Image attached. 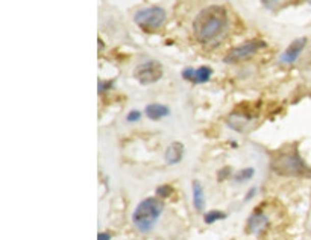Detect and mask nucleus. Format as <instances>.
<instances>
[{
	"label": "nucleus",
	"mask_w": 311,
	"mask_h": 240,
	"mask_svg": "<svg viewBox=\"0 0 311 240\" xmlns=\"http://www.w3.org/2000/svg\"><path fill=\"white\" fill-rule=\"evenodd\" d=\"M228 28V12L223 6L211 5L202 9L193 21L194 38L202 44L216 41Z\"/></svg>",
	"instance_id": "nucleus-1"
},
{
	"label": "nucleus",
	"mask_w": 311,
	"mask_h": 240,
	"mask_svg": "<svg viewBox=\"0 0 311 240\" xmlns=\"http://www.w3.org/2000/svg\"><path fill=\"white\" fill-rule=\"evenodd\" d=\"M163 210H164V204L160 198L143 199L137 205V208L132 214V222H134L135 228L141 233L152 231L153 227L157 225Z\"/></svg>",
	"instance_id": "nucleus-2"
},
{
	"label": "nucleus",
	"mask_w": 311,
	"mask_h": 240,
	"mask_svg": "<svg viewBox=\"0 0 311 240\" xmlns=\"http://www.w3.org/2000/svg\"><path fill=\"white\" fill-rule=\"evenodd\" d=\"M272 169L282 177H311V169L296 151L278 154L272 160Z\"/></svg>",
	"instance_id": "nucleus-3"
},
{
	"label": "nucleus",
	"mask_w": 311,
	"mask_h": 240,
	"mask_svg": "<svg viewBox=\"0 0 311 240\" xmlns=\"http://www.w3.org/2000/svg\"><path fill=\"white\" fill-rule=\"evenodd\" d=\"M167 18L166 11L161 6H149L135 12L134 20L143 31H157L160 29Z\"/></svg>",
	"instance_id": "nucleus-4"
},
{
	"label": "nucleus",
	"mask_w": 311,
	"mask_h": 240,
	"mask_svg": "<svg viewBox=\"0 0 311 240\" xmlns=\"http://www.w3.org/2000/svg\"><path fill=\"white\" fill-rule=\"evenodd\" d=\"M266 46H267V44H266V41H263V40H249L246 43L239 44L237 47L231 49V51L226 54V57H225V60L223 61H225L226 64H236V62H240V61L249 60L252 55H255L258 51L264 49Z\"/></svg>",
	"instance_id": "nucleus-5"
},
{
	"label": "nucleus",
	"mask_w": 311,
	"mask_h": 240,
	"mask_svg": "<svg viewBox=\"0 0 311 240\" xmlns=\"http://www.w3.org/2000/svg\"><path fill=\"white\" fill-rule=\"evenodd\" d=\"M163 65L158 61H146L134 70V78L143 84V85H150L158 82L163 78Z\"/></svg>",
	"instance_id": "nucleus-6"
},
{
	"label": "nucleus",
	"mask_w": 311,
	"mask_h": 240,
	"mask_svg": "<svg viewBox=\"0 0 311 240\" xmlns=\"http://www.w3.org/2000/svg\"><path fill=\"white\" fill-rule=\"evenodd\" d=\"M307 46V38H296L295 41H292V44L284 51V54L279 57V61L282 64H293L295 61L299 58L301 52L304 51V47Z\"/></svg>",
	"instance_id": "nucleus-7"
},
{
	"label": "nucleus",
	"mask_w": 311,
	"mask_h": 240,
	"mask_svg": "<svg viewBox=\"0 0 311 240\" xmlns=\"http://www.w3.org/2000/svg\"><path fill=\"white\" fill-rule=\"evenodd\" d=\"M269 225V218L263 213V211H255L250 214V218L248 219V225H246V230L250 234H258L261 233L266 227Z\"/></svg>",
	"instance_id": "nucleus-8"
},
{
	"label": "nucleus",
	"mask_w": 311,
	"mask_h": 240,
	"mask_svg": "<svg viewBox=\"0 0 311 240\" xmlns=\"http://www.w3.org/2000/svg\"><path fill=\"white\" fill-rule=\"evenodd\" d=\"M184 157V145L179 141H173L167 146L164 158L167 164H178Z\"/></svg>",
	"instance_id": "nucleus-9"
},
{
	"label": "nucleus",
	"mask_w": 311,
	"mask_h": 240,
	"mask_svg": "<svg viewBox=\"0 0 311 240\" xmlns=\"http://www.w3.org/2000/svg\"><path fill=\"white\" fill-rule=\"evenodd\" d=\"M144 113L150 120H161L170 114V110H169V107H166L163 104H149L146 107Z\"/></svg>",
	"instance_id": "nucleus-10"
},
{
	"label": "nucleus",
	"mask_w": 311,
	"mask_h": 240,
	"mask_svg": "<svg viewBox=\"0 0 311 240\" xmlns=\"http://www.w3.org/2000/svg\"><path fill=\"white\" fill-rule=\"evenodd\" d=\"M193 205L196 211H202L205 207V196H203V187L199 181H193Z\"/></svg>",
	"instance_id": "nucleus-11"
},
{
	"label": "nucleus",
	"mask_w": 311,
	"mask_h": 240,
	"mask_svg": "<svg viewBox=\"0 0 311 240\" xmlns=\"http://www.w3.org/2000/svg\"><path fill=\"white\" fill-rule=\"evenodd\" d=\"M211 75H213L211 67L202 65V67L196 68V71H194V78H193V82H194V84H205V82L210 81Z\"/></svg>",
	"instance_id": "nucleus-12"
},
{
	"label": "nucleus",
	"mask_w": 311,
	"mask_h": 240,
	"mask_svg": "<svg viewBox=\"0 0 311 240\" xmlns=\"http://www.w3.org/2000/svg\"><path fill=\"white\" fill-rule=\"evenodd\" d=\"M223 219H226V213H223L220 210H211V211L205 213V216H203V222L206 225H211V224H214L217 221H223Z\"/></svg>",
	"instance_id": "nucleus-13"
},
{
	"label": "nucleus",
	"mask_w": 311,
	"mask_h": 240,
	"mask_svg": "<svg viewBox=\"0 0 311 240\" xmlns=\"http://www.w3.org/2000/svg\"><path fill=\"white\" fill-rule=\"evenodd\" d=\"M253 175H255V171H253L252 167H246V169H243V171H239V172L234 175V181H236L237 184H242V182H246V181L252 180Z\"/></svg>",
	"instance_id": "nucleus-14"
},
{
	"label": "nucleus",
	"mask_w": 311,
	"mask_h": 240,
	"mask_svg": "<svg viewBox=\"0 0 311 240\" xmlns=\"http://www.w3.org/2000/svg\"><path fill=\"white\" fill-rule=\"evenodd\" d=\"M172 191H173V188H172L170 185L164 184V185H160V187L157 188V196H158L160 199H164V198H169V196L172 195Z\"/></svg>",
	"instance_id": "nucleus-15"
},
{
	"label": "nucleus",
	"mask_w": 311,
	"mask_h": 240,
	"mask_svg": "<svg viewBox=\"0 0 311 240\" xmlns=\"http://www.w3.org/2000/svg\"><path fill=\"white\" fill-rule=\"evenodd\" d=\"M231 174H232L231 167H223V169H220V171L217 172V180L219 181L228 180V178L231 177Z\"/></svg>",
	"instance_id": "nucleus-16"
},
{
	"label": "nucleus",
	"mask_w": 311,
	"mask_h": 240,
	"mask_svg": "<svg viewBox=\"0 0 311 240\" xmlns=\"http://www.w3.org/2000/svg\"><path fill=\"white\" fill-rule=\"evenodd\" d=\"M141 119V113L140 111H137V110H134V111H131L127 116H126V120L129 122V123H134V122H138V120Z\"/></svg>",
	"instance_id": "nucleus-17"
},
{
	"label": "nucleus",
	"mask_w": 311,
	"mask_h": 240,
	"mask_svg": "<svg viewBox=\"0 0 311 240\" xmlns=\"http://www.w3.org/2000/svg\"><path fill=\"white\" fill-rule=\"evenodd\" d=\"M113 87V81H100L99 82V93H105L107 90H110Z\"/></svg>",
	"instance_id": "nucleus-18"
},
{
	"label": "nucleus",
	"mask_w": 311,
	"mask_h": 240,
	"mask_svg": "<svg viewBox=\"0 0 311 240\" xmlns=\"http://www.w3.org/2000/svg\"><path fill=\"white\" fill-rule=\"evenodd\" d=\"M194 68H191V67H187L186 70H183V78L184 79H187V81H191L193 82V78H194Z\"/></svg>",
	"instance_id": "nucleus-19"
},
{
	"label": "nucleus",
	"mask_w": 311,
	"mask_h": 240,
	"mask_svg": "<svg viewBox=\"0 0 311 240\" xmlns=\"http://www.w3.org/2000/svg\"><path fill=\"white\" fill-rule=\"evenodd\" d=\"M261 3H263V5H264L266 8L272 9V8H275V6H276L278 0H261Z\"/></svg>",
	"instance_id": "nucleus-20"
},
{
	"label": "nucleus",
	"mask_w": 311,
	"mask_h": 240,
	"mask_svg": "<svg viewBox=\"0 0 311 240\" xmlns=\"http://www.w3.org/2000/svg\"><path fill=\"white\" fill-rule=\"evenodd\" d=\"M255 195H256V187H250V190L248 191V195H246L245 201H250V199H252Z\"/></svg>",
	"instance_id": "nucleus-21"
},
{
	"label": "nucleus",
	"mask_w": 311,
	"mask_h": 240,
	"mask_svg": "<svg viewBox=\"0 0 311 240\" xmlns=\"http://www.w3.org/2000/svg\"><path fill=\"white\" fill-rule=\"evenodd\" d=\"M97 240H111V234L110 233H99Z\"/></svg>",
	"instance_id": "nucleus-22"
},
{
	"label": "nucleus",
	"mask_w": 311,
	"mask_h": 240,
	"mask_svg": "<svg viewBox=\"0 0 311 240\" xmlns=\"http://www.w3.org/2000/svg\"><path fill=\"white\" fill-rule=\"evenodd\" d=\"M308 2H311V0H308Z\"/></svg>",
	"instance_id": "nucleus-23"
}]
</instances>
